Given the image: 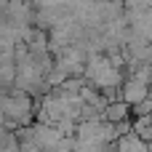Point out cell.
Returning a JSON list of instances; mask_svg holds the SVG:
<instances>
[{"label": "cell", "instance_id": "obj_1", "mask_svg": "<svg viewBox=\"0 0 152 152\" xmlns=\"http://www.w3.org/2000/svg\"><path fill=\"white\" fill-rule=\"evenodd\" d=\"M144 94H147V86H144V83H139V80H134V83L126 88V99H128V102H142V99H144Z\"/></svg>", "mask_w": 152, "mask_h": 152}]
</instances>
